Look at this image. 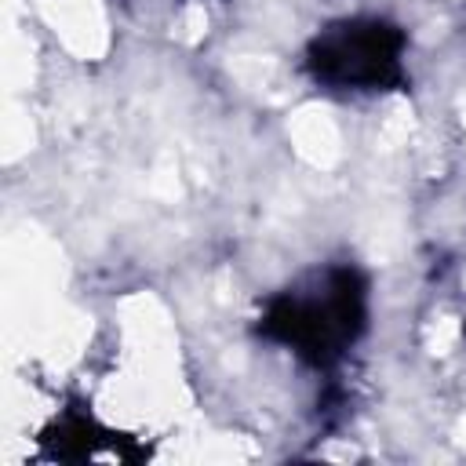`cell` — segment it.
<instances>
[{"instance_id":"6da1fadb","label":"cell","mask_w":466,"mask_h":466,"mask_svg":"<svg viewBox=\"0 0 466 466\" xmlns=\"http://www.w3.org/2000/svg\"><path fill=\"white\" fill-rule=\"evenodd\" d=\"M368 277L350 266H324L269 295L258 313V335L295 360L328 371L368 328Z\"/></svg>"},{"instance_id":"7a4b0ae2","label":"cell","mask_w":466,"mask_h":466,"mask_svg":"<svg viewBox=\"0 0 466 466\" xmlns=\"http://www.w3.org/2000/svg\"><path fill=\"white\" fill-rule=\"evenodd\" d=\"M404 47L408 36L400 25L375 15H357L317 29L306 44L302 66L324 91L379 95L404 84Z\"/></svg>"}]
</instances>
